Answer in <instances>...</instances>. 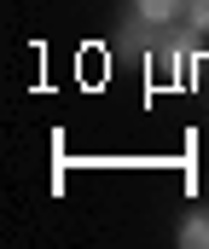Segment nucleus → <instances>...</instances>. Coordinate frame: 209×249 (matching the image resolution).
Returning <instances> with one entry per match:
<instances>
[{"label": "nucleus", "instance_id": "f257e3e1", "mask_svg": "<svg viewBox=\"0 0 209 249\" xmlns=\"http://www.w3.org/2000/svg\"><path fill=\"white\" fill-rule=\"evenodd\" d=\"M186 6H192V0H134V18H139V23H151V29H163V23L186 18Z\"/></svg>", "mask_w": 209, "mask_h": 249}, {"label": "nucleus", "instance_id": "f03ea898", "mask_svg": "<svg viewBox=\"0 0 209 249\" xmlns=\"http://www.w3.org/2000/svg\"><path fill=\"white\" fill-rule=\"evenodd\" d=\"M180 249H209V209L180 220Z\"/></svg>", "mask_w": 209, "mask_h": 249}, {"label": "nucleus", "instance_id": "7ed1b4c3", "mask_svg": "<svg viewBox=\"0 0 209 249\" xmlns=\"http://www.w3.org/2000/svg\"><path fill=\"white\" fill-rule=\"evenodd\" d=\"M186 29L192 35H209V0H192L186 6Z\"/></svg>", "mask_w": 209, "mask_h": 249}]
</instances>
